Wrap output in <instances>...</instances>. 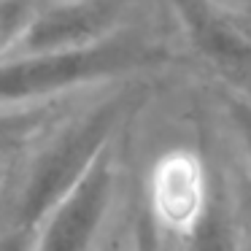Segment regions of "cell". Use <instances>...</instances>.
Returning a JSON list of instances; mask_svg holds the SVG:
<instances>
[{
    "label": "cell",
    "instance_id": "obj_3",
    "mask_svg": "<svg viewBox=\"0 0 251 251\" xmlns=\"http://www.w3.org/2000/svg\"><path fill=\"white\" fill-rule=\"evenodd\" d=\"M119 195V159L111 146L35 227V251H92Z\"/></svg>",
    "mask_w": 251,
    "mask_h": 251
},
{
    "label": "cell",
    "instance_id": "obj_9",
    "mask_svg": "<svg viewBox=\"0 0 251 251\" xmlns=\"http://www.w3.org/2000/svg\"><path fill=\"white\" fill-rule=\"evenodd\" d=\"M41 8V0H0V62L17 51Z\"/></svg>",
    "mask_w": 251,
    "mask_h": 251
},
{
    "label": "cell",
    "instance_id": "obj_15",
    "mask_svg": "<svg viewBox=\"0 0 251 251\" xmlns=\"http://www.w3.org/2000/svg\"><path fill=\"white\" fill-rule=\"evenodd\" d=\"M246 14H249V17H251V8H249V11H246Z\"/></svg>",
    "mask_w": 251,
    "mask_h": 251
},
{
    "label": "cell",
    "instance_id": "obj_13",
    "mask_svg": "<svg viewBox=\"0 0 251 251\" xmlns=\"http://www.w3.org/2000/svg\"><path fill=\"white\" fill-rule=\"evenodd\" d=\"M240 251H251V213L243 219V238H240Z\"/></svg>",
    "mask_w": 251,
    "mask_h": 251
},
{
    "label": "cell",
    "instance_id": "obj_7",
    "mask_svg": "<svg viewBox=\"0 0 251 251\" xmlns=\"http://www.w3.org/2000/svg\"><path fill=\"white\" fill-rule=\"evenodd\" d=\"M243 219L224 176L216 173L211 200L200 219L178 238V251H240Z\"/></svg>",
    "mask_w": 251,
    "mask_h": 251
},
{
    "label": "cell",
    "instance_id": "obj_5",
    "mask_svg": "<svg viewBox=\"0 0 251 251\" xmlns=\"http://www.w3.org/2000/svg\"><path fill=\"white\" fill-rule=\"evenodd\" d=\"M213 184L216 173L205 168L200 154L173 149L154 162L143 202L165 229L181 238L205 211Z\"/></svg>",
    "mask_w": 251,
    "mask_h": 251
},
{
    "label": "cell",
    "instance_id": "obj_14",
    "mask_svg": "<svg viewBox=\"0 0 251 251\" xmlns=\"http://www.w3.org/2000/svg\"><path fill=\"white\" fill-rule=\"evenodd\" d=\"M0 186H3V173H0Z\"/></svg>",
    "mask_w": 251,
    "mask_h": 251
},
{
    "label": "cell",
    "instance_id": "obj_11",
    "mask_svg": "<svg viewBox=\"0 0 251 251\" xmlns=\"http://www.w3.org/2000/svg\"><path fill=\"white\" fill-rule=\"evenodd\" d=\"M130 251H178V235L165 229L143 200L135 211V219H132Z\"/></svg>",
    "mask_w": 251,
    "mask_h": 251
},
{
    "label": "cell",
    "instance_id": "obj_6",
    "mask_svg": "<svg viewBox=\"0 0 251 251\" xmlns=\"http://www.w3.org/2000/svg\"><path fill=\"white\" fill-rule=\"evenodd\" d=\"M125 0H60L44 6L11 57L87 49L119 33Z\"/></svg>",
    "mask_w": 251,
    "mask_h": 251
},
{
    "label": "cell",
    "instance_id": "obj_1",
    "mask_svg": "<svg viewBox=\"0 0 251 251\" xmlns=\"http://www.w3.org/2000/svg\"><path fill=\"white\" fill-rule=\"evenodd\" d=\"M170 60L162 44L146 35L119 30L108 41L87 49L19 54L0 62V105L57 103L60 95L100 81L127 78L159 68Z\"/></svg>",
    "mask_w": 251,
    "mask_h": 251
},
{
    "label": "cell",
    "instance_id": "obj_4",
    "mask_svg": "<svg viewBox=\"0 0 251 251\" xmlns=\"http://www.w3.org/2000/svg\"><path fill=\"white\" fill-rule=\"evenodd\" d=\"M189 46L251 98V17L216 0H168Z\"/></svg>",
    "mask_w": 251,
    "mask_h": 251
},
{
    "label": "cell",
    "instance_id": "obj_10",
    "mask_svg": "<svg viewBox=\"0 0 251 251\" xmlns=\"http://www.w3.org/2000/svg\"><path fill=\"white\" fill-rule=\"evenodd\" d=\"M222 108H224L227 127L232 132V141L240 151V159H243L246 170L251 176V98L229 89L222 98Z\"/></svg>",
    "mask_w": 251,
    "mask_h": 251
},
{
    "label": "cell",
    "instance_id": "obj_8",
    "mask_svg": "<svg viewBox=\"0 0 251 251\" xmlns=\"http://www.w3.org/2000/svg\"><path fill=\"white\" fill-rule=\"evenodd\" d=\"M57 119V103L0 105V157L22 151L38 141Z\"/></svg>",
    "mask_w": 251,
    "mask_h": 251
},
{
    "label": "cell",
    "instance_id": "obj_2",
    "mask_svg": "<svg viewBox=\"0 0 251 251\" xmlns=\"http://www.w3.org/2000/svg\"><path fill=\"white\" fill-rule=\"evenodd\" d=\"M143 89H116L98 105L65 122L33 159L25 178L22 195L17 202V224L35 229L38 222L92 170V165L114 146L116 132L122 130L130 114L141 105Z\"/></svg>",
    "mask_w": 251,
    "mask_h": 251
},
{
    "label": "cell",
    "instance_id": "obj_12",
    "mask_svg": "<svg viewBox=\"0 0 251 251\" xmlns=\"http://www.w3.org/2000/svg\"><path fill=\"white\" fill-rule=\"evenodd\" d=\"M0 251H35V229L14 224L0 235Z\"/></svg>",
    "mask_w": 251,
    "mask_h": 251
}]
</instances>
